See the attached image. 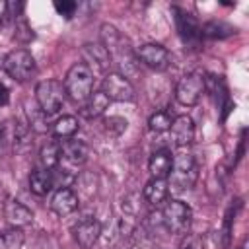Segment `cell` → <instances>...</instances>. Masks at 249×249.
<instances>
[{
    "mask_svg": "<svg viewBox=\"0 0 249 249\" xmlns=\"http://www.w3.org/2000/svg\"><path fill=\"white\" fill-rule=\"evenodd\" d=\"M62 86L64 93L74 103H84L93 93V72L84 62H76L68 68Z\"/></svg>",
    "mask_w": 249,
    "mask_h": 249,
    "instance_id": "2",
    "label": "cell"
},
{
    "mask_svg": "<svg viewBox=\"0 0 249 249\" xmlns=\"http://www.w3.org/2000/svg\"><path fill=\"white\" fill-rule=\"evenodd\" d=\"M202 93H204V76L196 72L185 74L175 86V99L181 105H189V107L196 105Z\"/></svg>",
    "mask_w": 249,
    "mask_h": 249,
    "instance_id": "8",
    "label": "cell"
},
{
    "mask_svg": "<svg viewBox=\"0 0 249 249\" xmlns=\"http://www.w3.org/2000/svg\"><path fill=\"white\" fill-rule=\"evenodd\" d=\"M8 19H10V6L8 2L0 0V25H6Z\"/></svg>",
    "mask_w": 249,
    "mask_h": 249,
    "instance_id": "29",
    "label": "cell"
},
{
    "mask_svg": "<svg viewBox=\"0 0 249 249\" xmlns=\"http://www.w3.org/2000/svg\"><path fill=\"white\" fill-rule=\"evenodd\" d=\"M179 249H206V247H204V241H202L200 235H196V233H185V237L179 243Z\"/></svg>",
    "mask_w": 249,
    "mask_h": 249,
    "instance_id": "27",
    "label": "cell"
},
{
    "mask_svg": "<svg viewBox=\"0 0 249 249\" xmlns=\"http://www.w3.org/2000/svg\"><path fill=\"white\" fill-rule=\"evenodd\" d=\"M134 56L138 62H142L144 66L152 68V70H167L171 64V54L169 51L160 45V43H144L140 47L134 49Z\"/></svg>",
    "mask_w": 249,
    "mask_h": 249,
    "instance_id": "6",
    "label": "cell"
},
{
    "mask_svg": "<svg viewBox=\"0 0 249 249\" xmlns=\"http://www.w3.org/2000/svg\"><path fill=\"white\" fill-rule=\"evenodd\" d=\"M101 235V224L95 218H86L74 228V239L82 249H91Z\"/></svg>",
    "mask_w": 249,
    "mask_h": 249,
    "instance_id": "12",
    "label": "cell"
},
{
    "mask_svg": "<svg viewBox=\"0 0 249 249\" xmlns=\"http://www.w3.org/2000/svg\"><path fill=\"white\" fill-rule=\"evenodd\" d=\"M171 138L175 142V146L183 148V146H189L193 140H195V123L189 115H179L171 121Z\"/></svg>",
    "mask_w": 249,
    "mask_h": 249,
    "instance_id": "13",
    "label": "cell"
},
{
    "mask_svg": "<svg viewBox=\"0 0 249 249\" xmlns=\"http://www.w3.org/2000/svg\"><path fill=\"white\" fill-rule=\"evenodd\" d=\"M39 156L45 169H54L56 165H60V142H47L41 148Z\"/></svg>",
    "mask_w": 249,
    "mask_h": 249,
    "instance_id": "21",
    "label": "cell"
},
{
    "mask_svg": "<svg viewBox=\"0 0 249 249\" xmlns=\"http://www.w3.org/2000/svg\"><path fill=\"white\" fill-rule=\"evenodd\" d=\"M126 119L123 117H107L103 119V128L109 136H121L124 130H126Z\"/></svg>",
    "mask_w": 249,
    "mask_h": 249,
    "instance_id": "26",
    "label": "cell"
},
{
    "mask_svg": "<svg viewBox=\"0 0 249 249\" xmlns=\"http://www.w3.org/2000/svg\"><path fill=\"white\" fill-rule=\"evenodd\" d=\"M14 21H16V33H14V39L19 41V43H23V45L29 43V41H33L35 33H33V29H31V25L23 19V16L16 18Z\"/></svg>",
    "mask_w": 249,
    "mask_h": 249,
    "instance_id": "25",
    "label": "cell"
},
{
    "mask_svg": "<svg viewBox=\"0 0 249 249\" xmlns=\"http://www.w3.org/2000/svg\"><path fill=\"white\" fill-rule=\"evenodd\" d=\"M160 218H161L163 228L171 235H185L189 233V228L193 222V210L183 200H169L163 206Z\"/></svg>",
    "mask_w": 249,
    "mask_h": 249,
    "instance_id": "3",
    "label": "cell"
},
{
    "mask_svg": "<svg viewBox=\"0 0 249 249\" xmlns=\"http://www.w3.org/2000/svg\"><path fill=\"white\" fill-rule=\"evenodd\" d=\"M80 200H78V195L68 189V187H62V189H56L53 198H51V210L56 214V216H68L72 214L76 208H78Z\"/></svg>",
    "mask_w": 249,
    "mask_h": 249,
    "instance_id": "15",
    "label": "cell"
},
{
    "mask_svg": "<svg viewBox=\"0 0 249 249\" xmlns=\"http://www.w3.org/2000/svg\"><path fill=\"white\" fill-rule=\"evenodd\" d=\"M171 115L167 113V111H156L150 119H148V126H150V130L152 132H165V130H169V126H171Z\"/></svg>",
    "mask_w": 249,
    "mask_h": 249,
    "instance_id": "24",
    "label": "cell"
},
{
    "mask_svg": "<svg viewBox=\"0 0 249 249\" xmlns=\"http://www.w3.org/2000/svg\"><path fill=\"white\" fill-rule=\"evenodd\" d=\"M54 10H56L60 16H64V18L68 19V18H72L74 12L78 10V4H76L74 0H56V2H54Z\"/></svg>",
    "mask_w": 249,
    "mask_h": 249,
    "instance_id": "28",
    "label": "cell"
},
{
    "mask_svg": "<svg viewBox=\"0 0 249 249\" xmlns=\"http://www.w3.org/2000/svg\"><path fill=\"white\" fill-rule=\"evenodd\" d=\"M10 101V91H8V88L0 82V105H6Z\"/></svg>",
    "mask_w": 249,
    "mask_h": 249,
    "instance_id": "30",
    "label": "cell"
},
{
    "mask_svg": "<svg viewBox=\"0 0 249 249\" xmlns=\"http://www.w3.org/2000/svg\"><path fill=\"white\" fill-rule=\"evenodd\" d=\"M107 107H109L107 95H105L103 91H93V93L82 103L80 113H82V117H86V119H95V117L103 115Z\"/></svg>",
    "mask_w": 249,
    "mask_h": 249,
    "instance_id": "19",
    "label": "cell"
},
{
    "mask_svg": "<svg viewBox=\"0 0 249 249\" xmlns=\"http://www.w3.org/2000/svg\"><path fill=\"white\" fill-rule=\"evenodd\" d=\"M171 167H173V156L165 148L156 150L148 160V171L152 179H167Z\"/></svg>",
    "mask_w": 249,
    "mask_h": 249,
    "instance_id": "16",
    "label": "cell"
},
{
    "mask_svg": "<svg viewBox=\"0 0 249 249\" xmlns=\"http://www.w3.org/2000/svg\"><path fill=\"white\" fill-rule=\"evenodd\" d=\"M54 181H53V171L51 169H35L29 175V189L37 196H45L53 191Z\"/></svg>",
    "mask_w": 249,
    "mask_h": 249,
    "instance_id": "18",
    "label": "cell"
},
{
    "mask_svg": "<svg viewBox=\"0 0 249 249\" xmlns=\"http://www.w3.org/2000/svg\"><path fill=\"white\" fill-rule=\"evenodd\" d=\"M82 58H84V64L93 72H107L109 66L113 64L111 62V54L109 51L101 45V43H86L82 47Z\"/></svg>",
    "mask_w": 249,
    "mask_h": 249,
    "instance_id": "9",
    "label": "cell"
},
{
    "mask_svg": "<svg viewBox=\"0 0 249 249\" xmlns=\"http://www.w3.org/2000/svg\"><path fill=\"white\" fill-rule=\"evenodd\" d=\"M78 128H80V123H78V119H76L74 115H62L60 119L54 121V124H53V134H54L56 138L66 140V138H72V136L78 132Z\"/></svg>",
    "mask_w": 249,
    "mask_h": 249,
    "instance_id": "20",
    "label": "cell"
},
{
    "mask_svg": "<svg viewBox=\"0 0 249 249\" xmlns=\"http://www.w3.org/2000/svg\"><path fill=\"white\" fill-rule=\"evenodd\" d=\"M4 218L8 220V224H10L12 228L21 230V228H25V226H31V222H33V212H31L25 204H21L19 200L10 198V200L4 204Z\"/></svg>",
    "mask_w": 249,
    "mask_h": 249,
    "instance_id": "14",
    "label": "cell"
},
{
    "mask_svg": "<svg viewBox=\"0 0 249 249\" xmlns=\"http://www.w3.org/2000/svg\"><path fill=\"white\" fill-rule=\"evenodd\" d=\"M4 140H6V126L0 124V150H2V146H4Z\"/></svg>",
    "mask_w": 249,
    "mask_h": 249,
    "instance_id": "31",
    "label": "cell"
},
{
    "mask_svg": "<svg viewBox=\"0 0 249 249\" xmlns=\"http://www.w3.org/2000/svg\"><path fill=\"white\" fill-rule=\"evenodd\" d=\"M200 29H202V35L212 37V39H224V37H228V35H231L235 31L231 25H228L224 21H208Z\"/></svg>",
    "mask_w": 249,
    "mask_h": 249,
    "instance_id": "22",
    "label": "cell"
},
{
    "mask_svg": "<svg viewBox=\"0 0 249 249\" xmlns=\"http://www.w3.org/2000/svg\"><path fill=\"white\" fill-rule=\"evenodd\" d=\"M23 245V231L18 228H12L4 233H0V249H21Z\"/></svg>",
    "mask_w": 249,
    "mask_h": 249,
    "instance_id": "23",
    "label": "cell"
},
{
    "mask_svg": "<svg viewBox=\"0 0 249 249\" xmlns=\"http://www.w3.org/2000/svg\"><path fill=\"white\" fill-rule=\"evenodd\" d=\"M175 23H177L179 35H181V39H183L185 43H198V41L202 39L200 23H198L196 18L191 16L189 12L175 8Z\"/></svg>",
    "mask_w": 249,
    "mask_h": 249,
    "instance_id": "10",
    "label": "cell"
},
{
    "mask_svg": "<svg viewBox=\"0 0 249 249\" xmlns=\"http://www.w3.org/2000/svg\"><path fill=\"white\" fill-rule=\"evenodd\" d=\"M167 195H169L167 179H150L142 191V196L150 206H160L161 202H165Z\"/></svg>",
    "mask_w": 249,
    "mask_h": 249,
    "instance_id": "17",
    "label": "cell"
},
{
    "mask_svg": "<svg viewBox=\"0 0 249 249\" xmlns=\"http://www.w3.org/2000/svg\"><path fill=\"white\" fill-rule=\"evenodd\" d=\"M88 156L89 148L86 142L74 138H66L60 142V161H66L70 165H82L88 161Z\"/></svg>",
    "mask_w": 249,
    "mask_h": 249,
    "instance_id": "11",
    "label": "cell"
},
{
    "mask_svg": "<svg viewBox=\"0 0 249 249\" xmlns=\"http://www.w3.org/2000/svg\"><path fill=\"white\" fill-rule=\"evenodd\" d=\"M196 177H198V165L195 156L189 152H181L173 158V167L167 177L169 179L167 187L173 193H185L196 183Z\"/></svg>",
    "mask_w": 249,
    "mask_h": 249,
    "instance_id": "1",
    "label": "cell"
},
{
    "mask_svg": "<svg viewBox=\"0 0 249 249\" xmlns=\"http://www.w3.org/2000/svg\"><path fill=\"white\" fill-rule=\"evenodd\" d=\"M6 74L16 82H27L35 74V58L27 49H16L2 60Z\"/></svg>",
    "mask_w": 249,
    "mask_h": 249,
    "instance_id": "5",
    "label": "cell"
},
{
    "mask_svg": "<svg viewBox=\"0 0 249 249\" xmlns=\"http://www.w3.org/2000/svg\"><path fill=\"white\" fill-rule=\"evenodd\" d=\"M101 91L107 95L109 101H121V103L134 101V86L130 84L128 78L121 76L119 72H109L103 78Z\"/></svg>",
    "mask_w": 249,
    "mask_h": 249,
    "instance_id": "7",
    "label": "cell"
},
{
    "mask_svg": "<svg viewBox=\"0 0 249 249\" xmlns=\"http://www.w3.org/2000/svg\"><path fill=\"white\" fill-rule=\"evenodd\" d=\"M64 86L62 82L51 78V80H43L37 84L35 88V99H37V105L39 109L49 117V115H54L62 109V103H64Z\"/></svg>",
    "mask_w": 249,
    "mask_h": 249,
    "instance_id": "4",
    "label": "cell"
}]
</instances>
